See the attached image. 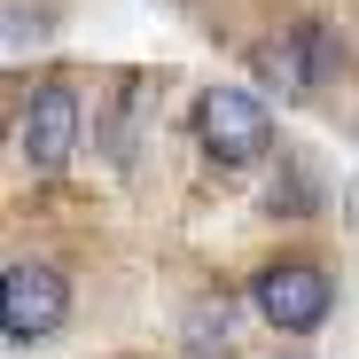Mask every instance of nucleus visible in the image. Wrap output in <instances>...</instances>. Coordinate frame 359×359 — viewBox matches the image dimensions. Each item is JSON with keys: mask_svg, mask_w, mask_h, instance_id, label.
I'll return each mask as SVG.
<instances>
[{"mask_svg": "<svg viewBox=\"0 0 359 359\" xmlns=\"http://www.w3.org/2000/svg\"><path fill=\"white\" fill-rule=\"evenodd\" d=\"M63 313H71V281L55 273V266L16 258L8 273H0V336H8V344L55 336V328H63Z\"/></svg>", "mask_w": 359, "mask_h": 359, "instance_id": "obj_1", "label": "nucleus"}, {"mask_svg": "<svg viewBox=\"0 0 359 359\" xmlns=\"http://www.w3.org/2000/svg\"><path fill=\"white\" fill-rule=\"evenodd\" d=\"M196 133H203V149H211L219 164H258V156L273 149V117H266V102L243 94V86H211V94L196 102Z\"/></svg>", "mask_w": 359, "mask_h": 359, "instance_id": "obj_2", "label": "nucleus"}, {"mask_svg": "<svg viewBox=\"0 0 359 359\" xmlns=\"http://www.w3.org/2000/svg\"><path fill=\"white\" fill-rule=\"evenodd\" d=\"M250 297H258V313H266L281 336H305V328H320V320H328L336 281H328L320 266H305V258H289V266H266V273L250 281Z\"/></svg>", "mask_w": 359, "mask_h": 359, "instance_id": "obj_3", "label": "nucleus"}, {"mask_svg": "<svg viewBox=\"0 0 359 359\" xmlns=\"http://www.w3.org/2000/svg\"><path fill=\"white\" fill-rule=\"evenodd\" d=\"M71 149H79V94L71 86H39L32 109L16 117V156L32 172H63Z\"/></svg>", "mask_w": 359, "mask_h": 359, "instance_id": "obj_4", "label": "nucleus"}, {"mask_svg": "<svg viewBox=\"0 0 359 359\" xmlns=\"http://www.w3.org/2000/svg\"><path fill=\"white\" fill-rule=\"evenodd\" d=\"M328 71H336V39L320 24H297V32H281V39L258 47V79L281 86V94H320Z\"/></svg>", "mask_w": 359, "mask_h": 359, "instance_id": "obj_5", "label": "nucleus"}, {"mask_svg": "<svg viewBox=\"0 0 359 359\" xmlns=\"http://www.w3.org/2000/svg\"><path fill=\"white\" fill-rule=\"evenodd\" d=\"M188 336H196V344H188L196 359H211V351H226V305H196V320H188Z\"/></svg>", "mask_w": 359, "mask_h": 359, "instance_id": "obj_6", "label": "nucleus"}, {"mask_svg": "<svg viewBox=\"0 0 359 359\" xmlns=\"http://www.w3.org/2000/svg\"><path fill=\"white\" fill-rule=\"evenodd\" d=\"M24 39H39V24H32L24 8H8V47H24Z\"/></svg>", "mask_w": 359, "mask_h": 359, "instance_id": "obj_7", "label": "nucleus"}]
</instances>
